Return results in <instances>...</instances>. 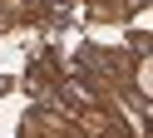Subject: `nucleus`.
I'll return each instance as SVG.
<instances>
[{"label":"nucleus","instance_id":"nucleus-1","mask_svg":"<svg viewBox=\"0 0 153 138\" xmlns=\"http://www.w3.org/2000/svg\"><path fill=\"white\" fill-rule=\"evenodd\" d=\"M138 84H143V89H148V94H153V59H148V64L138 69Z\"/></svg>","mask_w":153,"mask_h":138}]
</instances>
